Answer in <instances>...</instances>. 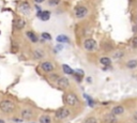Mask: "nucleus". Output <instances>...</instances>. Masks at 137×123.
I'll list each match as a JSON object with an SVG mask.
<instances>
[{
	"instance_id": "1",
	"label": "nucleus",
	"mask_w": 137,
	"mask_h": 123,
	"mask_svg": "<svg viewBox=\"0 0 137 123\" xmlns=\"http://www.w3.org/2000/svg\"><path fill=\"white\" fill-rule=\"evenodd\" d=\"M15 109V104L12 101L3 100L0 102V110L4 113H11Z\"/></svg>"
},
{
	"instance_id": "2",
	"label": "nucleus",
	"mask_w": 137,
	"mask_h": 123,
	"mask_svg": "<svg viewBox=\"0 0 137 123\" xmlns=\"http://www.w3.org/2000/svg\"><path fill=\"white\" fill-rule=\"evenodd\" d=\"M83 47L86 51H89V52H92V51H95L97 49V43L94 39L92 38H89V39H86L83 43Z\"/></svg>"
},
{
	"instance_id": "3",
	"label": "nucleus",
	"mask_w": 137,
	"mask_h": 123,
	"mask_svg": "<svg viewBox=\"0 0 137 123\" xmlns=\"http://www.w3.org/2000/svg\"><path fill=\"white\" fill-rule=\"evenodd\" d=\"M74 15H75L76 18L83 19V18H85V17L88 15V9L85 5H81V4L76 5L74 8Z\"/></svg>"
},
{
	"instance_id": "4",
	"label": "nucleus",
	"mask_w": 137,
	"mask_h": 123,
	"mask_svg": "<svg viewBox=\"0 0 137 123\" xmlns=\"http://www.w3.org/2000/svg\"><path fill=\"white\" fill-rule=\"evenodd\" d=\"M64 101H66L67 105H69V106H71V107H74V106H76V105L78 104L77 95L75 93H73V92H69V93L66 94Z\"/></svg>"
},
{
	"instance_id": "5",
	"label": "nucleus",
	"mask_w": 137,
	"mask_h": 123,
	"mask_svg": "<svg viewBox=\"0 0 137 123\" xmlns=\"http://www.w3.org/2000/svg\"><path fill=\"white\" fill-rule=\"evenodd\" d=\"M71 115V111L69 108H66V107H62V108H59L57 111H56V118L59 119V120H63V119H67L69 118Z\"/></svg>"
},
{
	"instance_id": "6",
	"label": "nucleus",
	"mask_w": 137,
	"mask_h": 123,
	"mask_svg": "<svg viewBox=\"0 0 137 123\" xmlns=\"http://www.w3.org/2000/svg\"><path fill=\"white\" fill-rule=\"evenodd\" d=\"M41 69L45 73H51L55 71L56 65H55V63L51 62V61H44V62L41 63Z\"/></svg>"
},
{
	"instance_id": "7",
	"label": "nucleus",
	"mask_w": 137,
	"mask_h": 123,
	"mask_svg": "<svg viewBox=\"0 0 137 123\" xmlns=\"http://www.w3.org/2000/svg\"><path fill=\"white\" fill-rule=\"evenodd\" d=\"M56 83H57L58 87L61 88V89H67V88H69V86H70V81L67 77H59L56 80Z\"/></svg>"
},
{
	"instance_id": "8",
	"label": "nucleus",
	"mask_w": 137,
	"mask_h": 123,
	"mask_svg": "<svg viewBox=\"0 0 137 123\" xmlns=\"http://www.w3.org/2000/svg\"><path fill=\"white\" fill-rule=\"evenodd\" d=\"M36 16L43 22H47L50 18V12L49 11H39Z\"/></svg>"
},
{
	"instance_id": "9",
	"label": "nucleus",
	"mask_w": 137,
	"mask_h": 123,
	"mask_svg": "<svg viewBox=\"0 0 137 123\" xmlns=\"http://www.w3.org/2000/svg\"><path fill=\"white\" fill-rule=\"evenodd\" d=\"M22 117H23V119L29 120V119L33 118V111H32L30 108H25V109L22 111Z\"/></svg>"
},
{
	"instance_id": "10",
	"label": "nucleus",
	"mask_w": 137,
	"mask_h": 123,
	"mask_svg": "<svg viewBox=\"0 0 137 123\" xmlns=\"http://www.w3.org/2000/svg\"><path fill=\"white\" fill-rule=\"evenodd\" d=\"M123 112H124V107L122 105H117V106L113 107V109H112V113L115 116H120Z\"/></svg>"
},
{
	"instance_id": "11",
	"label": "nucleus",
	"mask_w": 137,
	"mask_h": 123,
	"mask_svg": "<svg viewBox=\"0 0 137 123\" xmlns=\"http://www.w3.org/2000/svg\"><path fill=\"white\" fill-rule=\"evenodd\" d=\"M19 10L24 13V14H28L31 10V8H30V4L27 2V1H24L19 4Z\"/></svg>"
},
{
	"instance_id": "12",
	"label": "nucleus",
	"mask_w": 137,
	"mask_h": 123,
	"mask_svg": "<svg viewBox=\"0 0 137 123\" xmlns=\"http://www.w3.org/2000/svg\"><path fill=\"white\" fill-rule=\"evenodd\" d=\"M25 26H26V20L23 19V18H17L14 23V27L17 29V30H22L25 28Z\"/></svg>"
},
{
	"instance_id": "13",
	"label": "nucleus",
	"mask_w": 137,
	"mask_h": 123,
	"mask_svg": "<svg viewBox=\"0 0 137 123\" xmlns=\"http://www.w3.org/2000/svg\"><path fill=\"white\" fill-rule=\"evenodd\" d=\"M26 36H27V38H28L32 43H38V42H39L38 36H36V34H35L33 31H31V30L27 31V32H26Z\"/></svg>"
},
{
	"instance_id": "14",
	"label": "nucleus",
	"mask_w": 137,
	"mask_h": 123,
	"mask_svg": "<svg viewBox=\"0 0 137 123\" xmlns=\"http://www.w3.org/2000/svg\"><path fill=\"white\" fill-rule=\"evenodd\" d=\"M100 63L104 66H110L112 65V59L109 57H101L100 58Z\"/></svg>"
},
{
	"instance_id": "15",
	"label": "nucleus",
	"mask_w": 137,
	"mask_h": 123,
	"mask_svg": "<svg viewBox=\"0 0 137 123\" xmlns=\"http://www.w3.org/2000/svg\"><path fill=\"white\" fill-rule=\"evenodd\" d=\"M125 66L130 70H134L137 67V59H131L125 63Z\"/></svg>"
},
{
	"instance_id": "16",
	"label": "nucleus",
	"mask_w": 137,
	"mask_h": 123,
	"mask_svg": "<svg viewBox=\"0 0 137 123\" xmlns=\"http://www.w3.org/2000/svg\"><path fill=\"white\" fill-rule=\"evenodd\" d=\"M105 122L106 123H117L118 120L115 117V115H113V113L110 112V113H108V115L105 116Z\"/></svg>"
},
{
	"instance_id": "17",
	"label": "nucleus",
	"mask_w": 137,
	"mask_h": 123,
	"mask_svg": "<svg viewBox=\"0 0 137 123\" xmlns=\"http://www.w3.org/2000/svg\"><path fill=\"white\" fill-rule=\"evenodd\" d=\"M62 70H63V72H64V74H69V75L74 74V70L71 66H69L68 64H62Z\"/></svg>"
},
{
	"instance_id": "18",
	"label": "nucleus",
	"mask_w": 137,
	"mask_h": 123,
	"mask_svg": "<svg viewBox=\"0 0 137 123\" xmlns=\"http://www.w3.org/2000/svg\"><path fill=\"white\" fill-rule=\"evenodd\" d=\"M56 40H57L58 43H69V42H70L69 37L64 36V34H60V36H58Z\"/></svg>"
},
{
	"instance_id": "19",
	"label": "nucleus",
	"mask_w": 137,
	"mask_h": 123,
	"mask_svg": "<svg viewBox=\"0 0 137 123\" xmlns=\"http://www.w3.org/2000/svg\"><path fill=\"white\" fill-rule=\"evenodd\" d=\"M33 57L35 59H42V58H44V52L41 49H35L33 51Z\"/></svg>"
},
{
	"instance_id": "20",
	"label": "nucleus",
	"mask_w": 137,
	"mask_h": 123,
	"mask_svg": "<svg viewBox=\"0 0 137 123\" xmlns=\"http://www.w3.org/2000/svg\"><path fill=\"white\" fill-rule=\"evenodd\" d=\"M124 56V51L123 50H116L113 54V58L114 59H121Z\"/></svg>"
},
{
	"instance_id": "21",
	"label": "nucleus",
	"mask_w": 137,
	"mask_h": 123,
	"mask_svg": "<svg viewBox=\"0 0 137 123\" xmlns=\"http://www.w3.org/2000/svg\"><path fill=\"white\" fill-rule=\"evenodd\" d=\"M40 123H51V119L48 115H43L40 117Z\"/></svg>"
},
{
	"instance_id": "22",
	"label": "nucleus",
	"mask_w": 137,
	"mask_h": 123,
	"mask_svg": "<svg viewBox=\"0 0 137 123\" xmlns=\"http://www.w3.org/2000/svg\"><path fill=\"white\" fill-rule=\"evenodd\" d=\"M102 46H103V49L105 50V51H112L113 49H114V47H113V45L110 43H105L104 45L102 44Z\"/></svg>"
},
{
	"instance_id": "23",
	"label": "nucleus",
	"mask_w": 137,
	"mask_h": 123,
	"mask_svg": "<svg viewBox=\"0 0 137 123\" xmlns=\"http://www.w3.org/2000/svg\"><path fill=\"white\" fill-rule=\"evenodd\" d=\"M41 37H42V39L44 41H51V36H50L48 32H43L41 34Z\"/></svg>"
},
{
	"instance_id": "24",
	"label": "nucleus",
	"mask_w": 137,
	"mask_h": 123,
	"mask_svg": "<svg viewBox=\"0 0 137 123\" xmlns=\"http://www.w3.org/2000/svg\"><path fill=\"white\" fill-rule=\"evenodd\" d=\"M47 1H48V4L50 6H56L61 2V0H47Z\"/></svg>"
},
{
	"instance_id": "25",
	"label": "nucleus",
	"mask_w": 137,
	"mask_h": 123,
	"mask_svg": "<svg viewBox=\"0 0 137 123\" xmlns=\"http://www.w3.org/2000/svg\"><path fill=\"white\" fill-rule=\"evenodd\" d=\"M84 123H97V120H96V118H94V117H89V118H87V119L85 120Z\"/></svg>"
},
{
	"instance_id": "26",
	"label": "nucleus",
	"mask_w": 137,
	"mask_h": 123,
	"mask_svg": "<svg viewBox=\"0 0 137 123\" xmlns=\"http://www.w3.org/2000/svg\"><path fill=\"white\" fill-rule=\"evenodd\" d=\"M131 45L134 49H137V36H135L133 39H132V42H131Z\"/></svg>"
},
{
	"instance_id": "27",
	"label": "nucleus",
	"mask_w": 137,
	"mask_h": 123,
	"mask_svg": "<svg viewBox=\"0 0 137 123\" xmlns=\"http://www.w3.org/2000/svg\"><path fill=\"white\" fill-rule=\"evenodd\" d=\"M132 31L136 34L137 36V24H135V25H133V27H132Z\"/></svg>"
},
{
	"instance_id": "28",
	"label": "nucleus",
	"mask_w": 137,
	"mask_h": 123,
	"mask_svg": "<svg viewBox=\"0 0 137 123\" xmlns=\"http://www.w3.org/2000/svg\"><path fill=\"white\" fill-rule=\"evenodd\" d=\"M133 121H134V123H137V111H135L134 112V115H133Z\"/></svg>"
},
{
	"instance_id": "29",
	"label": "nucleus",
	"mask_w": 137,
	"mask_h": 123,
	"mask_svg": "<svg viewBox=\"0 0 137 123\" xmlns=\"http://www.w3.org/2000/svg\"><path fill=\"white\" fill-rule=\"evenodd\" d=\"M33 1H34L35 3H43L45 0H33Z\"/></svg>"
},
{
	"instance_id": "30",
	"label": "nucleus",
	"mask_w": 137,
	"mask_h": 123,
	"mask_svg": "<svg viewBox=\"0 0 137 123\" xmlns=\"http://www.w3.org/2000/svg\"><path fill=\"white\" fill-rule=\"evenodd\" d=\"M0 123H5V122H4L3 120H1V119H0Z\"/></svg>"
}]
</instances>
